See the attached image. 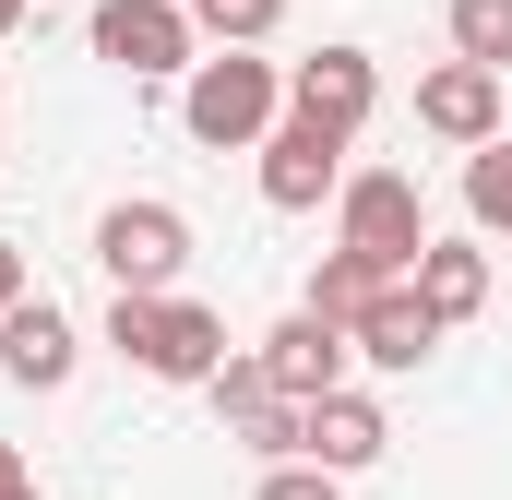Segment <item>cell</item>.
I'll return each instance as SVG.
<instances>
[{
  "label": "cell",
  "mask_w": 512,
  "mask_h": 500,
  "mask_svg": "<svg viewBox=\"0 0 512 500\" xmlns=\"http://www.w3.org/2000/svg\"><path fill=\"white\" fill-rule=\"evenodd\" d=\"M179 120H191V143H215V155L274 143V120H286V72H274L262 48H215V60H191Z\"/></svg>",
  "instance_id": "1"
},
{
  "label": "cell",
  "mask_w": 512,
  "mask_h": 500,
  "mask_svg": "<svg viewBox=\"0 0 512 500\" xmlns=\"http://www.w3.org/2000/svg\"><path fill=\"white\" fill-rule=\"evenodd\" d=\"M334 250H358L382 286H405L417 250H429V203H417V179H405V167H358V179L334 191Z\"/></svg>",
  "instance_id": "2"
},
{
  "label": "cell",
  "mask_w": 512,
  "mask_h": 500,
  "mask_svg": "<svg viewBox=\"0 0 512 500\" xmlns=\"http://www.w3.org/2000/svg\"><path fill=\"white\" fill-rule=\"evenodd\" d=\"M96 262H108L120 298H167L179 262H191V215L179 203H108L96 215Z\"/></svg>",
  "instance_id": "3"
},
{
  "label": "cell",
  "mask_w": 512,
  "mask_h": 500,
  "mask_svg": "<svg viewBox=\"0 0 512 500\" xmlns=\"http://www.w3.org/2000/svg\"><path fill=\"white\" fill-rule=\"evenodd\" d=\"M96 60H120L131 84H167L203 60V24L179 0H96Z\"/></svg>",
  "instance_id": "4"
},
{
  "label": "cell",
  "mask_w": 512,
  "mask_h": 500,
  "mask_svg": "<svg viewBox=\"0 0 512 500\" xmlns=\"http://www.w3.org/2000/svg\"><path fill=\"white\" fill-rule=\"evenodd\" d=\"M370 108H382V72H370V48H310V60L286 72V120L334 131V143H358V131H370Z\"/></svg>",
  "instance_id": "5"
},
{
  "label": "cell",
  "mask_w": 512,
  "mask_h": 500,
  "mask_svg": "<svg viewBox=\"0 0 512 500\" xmlns=\"http://www.w3.org/2000/svg\"><path fill=\"white\" fill-rule=\"evenodd\" d=\"M215 393V417H227V441H251L262 465H298V429H310V405H286L274 381H262V358H227V370L203 381Z\"/></svg>",
  "instance_id": "6"
},
{
  "label": "cell",
  "mask_w": 512,
  "mask_h": 500,
  "mask_svg": "<svg viewBox=\"0 0 512 500\" xmlns=\"http://www.w3.org/2000/svg\"><path fill=\"white\" fill-rule=\"evenodd\" d=\"M334 191H346V143L310 131V120H274V143H262V203L274 215H322Z\"/></svg>",
  "instance_id": "7"
},
{
  "label": "cell",
  "mask_w": 512,
  "mask_h": 500,
  "mask_svg": "<svg viewBox=\"0 0 512 500\" xmlns=\"http://www.w3.org/2000/svg\"><path fill=\"white\" fill-rule=\"evenodd\" d=\"M251 358H262V381H274L286 405H322V393H346V334H334V322H310V310H286V322L262 334Z\"/></svg>",
  "instance_id": "8"
},
{
  "label": "cell",
  "mask_w": 512,
  "mask_h": 500,
  "mask_svg": "<svg viewBox=\"0 0 512 500\" xmlns=\"http://www.w3.org/2000/svg\"><path fill=\"white\" fill-rule=\"evenodd\" d=\"M0 370L24 381V393H60V381L84 370V334H72V310H60V298H24V310H0Z\"/></svg>",
  "instance_id": "9"
},
{
  "label": "cell",
  "mask_w": 512,
  "mask_h": 500,
  "mask_svg": "<svg viewBox=\"0 0 512 500\" xmlns=\"http://www.w3.org/2000/svg\"><path fill=\"white\" fill-rule=\"evenodd\" d=\"M417 131H441V143H501V72H477V60H441L429 84H417Z\"/></svg>",
  "instance_id": "10"
},
{
  "label": "cell",
  "mask_w": 512,
  "mask_h": 500,
  "mask_svg": "<svg viewBox=\"0 0 512 500\" xmlns=\"http://www.w3.org/2000/svg\"><path fill=\"white\" fill-rule=\"evenodd\" d=\"M382 453H393V429H382L370 393H322L310 429H298V465H322V477H358V465H382Z\"/></svg>",
  "instance_id": "11"
},
{
  "label": "cell",
  "mask_w": 512,
  "mask_h": 500,
  "mask_svg": "<svg viewBox=\"0 0 512 500\" xmlns=\"http://www.w3.org/2000/svg\"><path fill=\"white\" fill-rule=\"evenodd\" d=\"M429 346H441V322L417 310V286H382V298L346 322V358H370V370H429Z\"/></svg>",
  "instance_id": "12"
},
{
  "label": "cell",
  "mask_w": 512,
  "mask_h": 500,
  "mask_svg": "<svg viewBox=\"0 0 512 500\" xmlns=\"http://www.w3.org/2000/svg\"><path fill=\"white\" fill-rule=\"evenodd\" d=\"M405 286H417V310L453 334V322H477V310H489V250H477V239H429Z\"/></svg>",
  "instance_id": "13"
},
{
  "label": "cell",
  "mask_w": 512,
  "mask_h": 500,
  "mask_svg": "<svg viewBox=\"0 0 512 500\" xmlns=\"http://www.w3.org/2000/svg\"><path fill=\"white\" fill-rule=\"evenodd\" d=\"M143 370H155V381H215V370H227V322H215L203 298H167V310H155V358H143Z\"/></svg>",
  "instance_id": "14"
},
{
  "label": "cell",
  "mask_w": 512,
  "mask_h": 500,
  "mask_svg": "<svg viewBox=\"0 0 512 500\" xmlns=\"http://www.w3.org/2000/svg\"><path fill=\"white\" fill-rule=\"evenodd\" d=\"M370 298H382V274H370V262H358V250H322V274H310V298H298V310H310V322H334V334H346V322H358V310H370Z\"/></svg>",
  "instance_id": "15"
},
{
  "label": "cell",
  "mask_w": 512,
  "mask_h": 500,
  "mask_svg": "<svg viewBox=\"0 0 512 500\" xmlns=\"http://www.w3.org/2000/svg\"><path fill=\"white\" fill-rule=\"evenodd\" d=\"M465 215H477V239H512V143L465 155Z\"/></svg>",
  "instance_id": "16"
},
{
  "label": "cell",
  "mask_w": 512,
  "mask_h": 500,
  "mask_svg": "<svg viewBox=\"0 0 512 500\" xmlns=\"http://www.w3.org/2000/svg\"><path fill=\"white\" fill-rule=\"evenodd\" d=\"M453 60L512 72V0H453Z\"/></svg>",
  "instance_id": "17"
},
{
  "label": "cell",
  "mask_w": 512,
  "mask_h": 500,
  "mask_svg": "<svg viewBox=\"0 0 512 500\" xmlns=\"http://www.w3.org/2000/svg\"><path fill=\"white\" fill-rule=\"evenodd\" d=\"M191 24H203L215 48H262V36L286 24V0H191Z\"/></svg>",
  "instance_id": "18"
},
{
  "label": "cell",
  "mask_w": 512,
  "mask_h": 500,
  "mask_svg": "<svg viewBox=\"0 0 512 500\" xmlns=\"http://www.w3.org/2000/svg\"><path fill=\"white\" fill-rule=\"evenodd\" d=\"M155 310H167V298H108V346H120L131 370L155 358Z\"/></svg>",
  "instance_id": "19"
},
{
  "label": "cell",
  "mask_w": 512,
  "mask_h": 500,
  "mask_svg": "<svg viewBox=\"0 0 512 500\" xmlns=\"http://www.w3.org/2000/svg\"><path fill=\"white\" fill-rule=\"evenodd\" d=\"M251 500H346V477H322V465H274Z\"/></svg>",
  "instance_id": "20"
},
{
  "label": "cell",
  "mask_w": 512,
  "mask_h": 500,
  "mask_svg": "<svg viewBox=\"0 0 512 500\" xmlns=\"http://www.w3.org/2000/svg\"><path fill=\"white\" fill-rule=\"evenodd\" d=\"M24 298H36V286H24V250L0 239V310H24Z\"/></svg>",
  "instance_id": "21"
},
{
  "label": "cell",
  "mask_w": 512,
  "mask_h": 500,
  "mask_svg": "<svg viewBox=\"0 0 512 500\" xmlns=\"http://www.w3.org/2000/svg\"><path fill=\"white\" fill-rule=\"evenodd\" d=\"M0 500H36V477H24V453L0 441Z\"/></svg>",
  "instance_id": "22"
},
{
  "label": "cell",
  "mask_w": 512,
  "mask_h": 500,
  "mask_svg": "<svg viewBox=\"0 0 512 500\" xmlns=\"http://www.w3.org/2000/svg\"><path fill=\"white\" fill-rule=\"evenodd\" d=\"M12 24H24V0H0V36H12Z\"/></svg>",
  "instance_id": "23"
},
{
  "label": "cell",
  "mask_w": 512,
  "mask_h": 500,
  "mask_svg": "<svg viewBox=\"0 0 512 500\" xmlns=\"http://www.w3.org/2000/svg\"><path fill=\"white\" fill-rule=\"evenodd\" d=\"M179 12H191V0H179Z\"/></svg>",
  "instance_id": "24"
}]
</instances>
